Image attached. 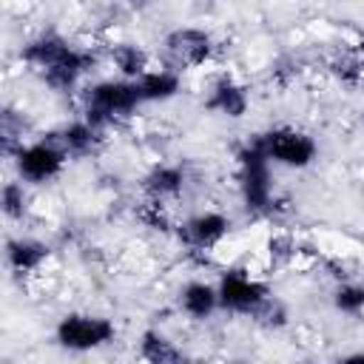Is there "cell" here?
Segmentation results:
<instances>
[{
	"mask_svg": "<svg viewBox=\"0 0 364 364\" xmlns=\"http://www.w3.org/2000/svg\"><path fill=\"white\" fill-rule=\"evenodd\" d=\"M20 60L54 91H74L94 65V54L74 46L60 31H40L31 37L20 48Z\"/></svg>",
	"mask_w": 364,
	"mask_h": 364,
	"instance_id": "6da1fadb",
	"label": "cell"
},
{
	"mask_svg": "<svg viewBox=\"0 0 364 364\" xmlns=\"http://www.w3.org/2000/svg\"><path fill=\"white\" fill-rule=\"evenodd\" d=\"M273 162L267 159V154L262 151L259 139H247L239 154H236V185H239V196L242 205L250 213H270L273 202H276V191H273Z\"/></svg>",
	"mask_w": 364,
	"mask_h": 364,
	"instance_id": "7a4b0ae2",
	"label": "cell"
},
{
	"mask_svg": "<svg viewBox=\"0 0 364 364\" xmlns=\"http://www.w3.org/2000/svg\"><path fill=\"white\" fill-rule=\"evenodd\" d=\"M142 105L136 82L125 80V77H108V80H97L91 85H85L82 91V117L97 125V128H108L122 117H131L136 108Z\"/></svg>",
	"mask_w": 364,
	"mask_h": 364,
	"instance_id": "3957f363",
	"label": "cell"
},
{
	"mask_svg": "<svg viewBox=\"0 0 364 364\" xmlns=\"http://www.w3.org/2000/svg\"><path fill=\"white\" fill-rule=\"evenodd\" d=\"M9 156H11L17 179H23L26 185H48V182H54L65 171V165L71 159L68 151L63 148V142L57 139V134L20 142Z\"/></svg>",
	"mask_w": 364,
	"mask_h": 364,
	"instance_id": "277c9868",
	"label": "cell"
},
{
	"mask_svg": "<svg viewBox=\"0 0 364 364\" xmlns=\"http://www.w3.org/2000/svg\"><path fill=\"white\" fill-rule=\"evenodd\" d=\"M117 338V324L97 313H65L54 327V341L68 353H91Z\"/></svg>",
	"mask_w": 364,
	"mask_h": 364,
	"instance_id": "5b68a950",
	"label": "cell"
},
{
	"mask_svg": "<svg viewBox=\"0 0 364 364\" xmlns=\"http://www.w3.org/2000/svg\"><path fill=\"white\" fill-rule=\"evenodd\" d=\"M262 151L267 154V159L279 168H293V171H301V168H310L318 156V145L316 139L301 131V128H293V125H276V128H267L264 134L256 136Z\"/></svg>",
	"mask_w": 364,
	"mask_h": 364,
	"instance_id": "8992f818",
	"label": "cell"
},
{
	"mask_svg": "<svg viewBox=\"0 0 364 364\" xmlns=\"http://www.w3.org/2000/svg\"><path fill=\"white\" fill-rule=\"evenodd\" d=\"M216 290H219V310L239 316H256L270 299V287L253 273L239 267L222 270V276L216 279Z\"/></svg>",
	"mask_w": 364,
	"mask_h": 364,
	"instance_id": "52a82bcc",
	"label": "cell"
},
{
	"mask_svg": "<svg viewBox=\"0 0 364 364\" xmlns=\"http://www.w3.org/2000/svg\"><path fill=\"white\" fill-rule=\"evenodd\" d=\"M230 216L222 210H199L176 225V239L193 253H210L230 236Z\"/></svg>",
	"mask_w": 364,
	"mask_h": 364,
	"instance_id": "ba28073f",
	"label": "cell"
},
{
	"mask_svg": "<svg viewBox=\"0 0 364 364\" xmlns=\"http://www.w3.org/2000/svg\"><path fill=\"white\" fill-rule=\"evenodd\" d=\"M162 46H165V54L173 68H199V65L210 63V57L216 54V43H213L210 31L196 28V26L173 28Z\"/></svg>",
	"mask_w": 364,
	"mask_h": 364,
	"instance_id": "9c48e42d",
	"label": "cell"
},
{
	"mask_svg": "<svg viewBox=\"0 0 364 364\" xmlns=\"http://www.w3.org/2000/svg\"><path fill=\"white\" fill-rule=\"evenodd\" d=\"M247 105H250V97H247V88L230 77V74H222L210 82L208 88V97H205V108L219 114V117H228V119H239L247 114Z\"/></svg>",
	"mask_w": 364,
	"mask_h": 364,
	"instance_id": "30bf717a",
	"label": "cell"
},
{
	"mask_svg": "<svg viewBox=\"0 0 364 364\" xmlns=\"http://www.w3.org/2000/svg\"><path fill=\"white\" fill-rule=\"evenodd\" d=\"M134 82H136L142 105H148V102H168V100H173L182 91V74L173 65H151Z\"/></svg>",
	"mask_w": 364,
	"mask_h": 364,
	"instance_id": "8fae6325",
	"label": "cell"
},
{
	"mask_svg": "<svg viewBox=\"0 0 364 364\" xmlns=\"http://www.w3.org/2000/svg\"><path fill=\"white\" fill-rule=\"evenodd\" d=\"M179 310L191 318V321H205L219 310V290L216 282H205V279H191L179 287L176 296Z\"/></svg>",
	"mask_w": 364,
	"mask_h": 364,
	"instance_id": "7c38bea8",
	"label": "cell"
},
{
	"mask_svg": "<svg viewBox=\"0 0 364 364\" xmlns=\"http://www.w3.org/2000/svg\"><path fill=\"white\" fill-rule=\"evenodd\" d=\"M51 247L34 236H14L6 242V264L14 276H31L48 262Z\"/></svg>",
	"mask_w": 364,
	"mask_h": 364,
	"instance_id": "4fadbf2b",
	"label": "cell"
},
{
	"mask_svg": "<svg viewBox=\"0 0 364 364\" xmlns=\"http://www.w3.org/2000/svg\"><path fill=\"white\" fill-rule=\"evenodd\" d=\"M185 182H188V173H185L182 165L159 162V165H154V168L142 176V191H145L148 199L168 202V199H176V196L185 191Z\"/></svg>",
	"mask_w": 364,
	"mask_h": 364,
	"instance_id": "5bb4252c",
	"label": "cell"
},
{
	"mask_svg": "<svg viewBox=\"0 0 364 364\" xmlns=\"http://www.w3.org/2000/svg\"><path fill=\"white\" fill-rule=\"evenodd\" d=\"M57 139L63 142V148L68 151V156L77 159V156H88V154L97 151V145L102 139V128L91 125L85 117H77V119H71L68 125H63L57 131Z\"/></svg>",
	"mask_w": 364,
	"mask_h": 364,
	"instance_id": "9a60e30c",
	"label": "cell"
},
{
	"mask_svg": "<svg viewBox=\"0 0 364 364\" xmlns=\"http://www.w3.org/2000/svg\"><path fill=\"white\" fill-rule=\"evenodd\" d=\"M108 60L117 68V74L125 80H136L139 74H145L151 68V57L136 43H114L108 48Z\"/></svg>",
	"mask_w": 364,
	"mask_h": 364,
	"instance_id": "2e32d148",
	"label": "cell"
},
{
	"mask_svg": "<svg viewBox=\"0 0 364 364\" xmlns=\"http://www.w3.org/2000/svg\"><path fill=\"white\" fill-rule=\"evenodd\" d=\"M139 358L151 361V364H173L182 361L185 353L159 330H145L139 336Z\"/></svg>",
	"mask_w": 364,
	"mask_h": 364,
	"instance_id": "e0dca14e",
	"label": "cell"
},
{
	"mask_svg": "<svg viewBox=\"0 0 364 364\" xmlns=\"http://www.w3.org/2000/svg\"><path fill=\"white\" fill-rule=\"evenodd\" d=\"M28 185L23 179H9L0 191V208L6 219H23L28 213Z\"/></svg>",
	"mask_w": 364,
	"mask_h": 364,
	"instance_id": "ac0fdd59",
	"label": "cell"
},
{
	"mask_svg": "<svg viewBox=\"0 0 364 364\" xmlns=\"http://www.w3.org/2000/svg\"><path fill=\"white\" fill-rule=\"evenodd\" d=\"M333 307L341 316H361L364 313V284L361 282H338L333 290Z\"/></svg>",
	"mask_w": 364,
	"mask_h": 364,
	"instance_id": "d6986e66",
	"label": "cell"
},
{
	"mask_svg": "<svg viewBox=\"0 0 364 364\" xmlns=\"http://www.w3.org/2000/svg\"><path fill=\"white\" fill-rule=\"evenodd\" d=\"M0 131H3V148H6V154H11L23 142V114L6 108L0 117Z\"/></svg>",
	"mask_w": 364,
	"mask_h": 364,
	"instance_id": "ffe728a7",
	"label": "cell"
},
{
	"mask_svg": "<svg viewBox=\"0 0 364 364\" xmlns=\"http://www.w3.org/2000/svg\"><path fill=\"white\" fill-rule=\"evenodd\" d=\"M296 253H299V245L290 233H273L267 239V256H270L273 264H287Z\"/></svg>",
	"mask_w": 364,
	"mask_h": 364,
	"instance_id": "44dd1931",
	"label": "cell"
},
{
	"mask_svg": "<svg viewBox=\"0 0 364 364\" xmlns=\"http://www.w3.org/2000/svg\"><path fill=\"white\" fill-rule=\"evenodd\" d=\"M361 60H364V51H361ZM361 82H364V74H361Z\"/></svg>",
	"mask_w": 364,
	"mask_h": 364,
	"instance_id": "7402d4cb",
	"label": "cell"
}]
</instances>
